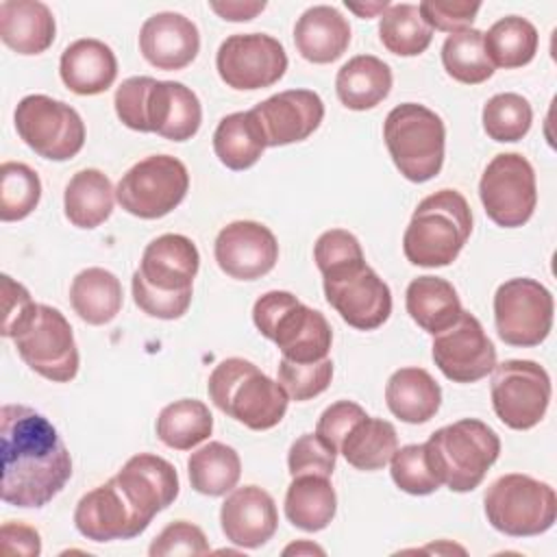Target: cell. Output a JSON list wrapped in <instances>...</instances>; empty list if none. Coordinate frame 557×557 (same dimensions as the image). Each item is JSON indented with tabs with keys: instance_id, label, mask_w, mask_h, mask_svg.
<instances>
[{
	"instance_id": "6da1fadb",
	"label": "cell",
	"mask_w": 557,
	"mask_h": 557,
	"mask_svg": "<svg viewBox=\"0 0 557 557\" xmlns=\"http://www.w3.org/2000/svg\"><path fill=\"white\" fill-rule=\"evenodd\" d=\"M2 483L7 505L37 509L48 505L72 476V457L52 422L26 405L0 409Z\"/></svg>"
},
{
	"instance_id": "7a4b0ae2",
	"label": "cell",
	"mask_w": 557,
	"mask_h": 557,
	"mask_svg": "<svg viewBox=\"0 0 557 557\" xmlns=\"http://www.w3.org/2000/svg\"><path fill=\"white\" fill-rule=\"evenodd\" d=\"M200 268L196 244L178 233L154 237L133 272L135 305L150 318L176 320L191 305V283Z\"/></svg>"
},
{
	"instance_id": "3957f363",
	"label": "cell",
	"mask_w": 557,
	"mask_h": 557,
	"mask_svg": "<svg viewBox=\"0 0 557 557\" xmlns=\"http://www.w3.org/2000/svg\"><path fill=\"white\" fill-rule=\"evenodd\" d=\"M472 233V211L457 189L422 198L405 228L403 252L420 268L450 265Z\"/></svg>"
},
{
	"instance_id": "277c9868",
	"label": "cell",
	"mask_w": 557,
	"mask_h": 557,
	"mask_svg": "<svg viewBox=\"0 0 557 557\" xmlns=\"http://www.w3.org/2000/svg\"><path fill=\"white\" fill-rule=\"evenodd\" d=\"M207 392L222 413L252 431L276 426L289 403L278 381H272L252 361L242 357L220 361L209 374Z\"/></svg>"
},
{
	"instance_id": "5b68a950",
	"label": "cell",
	"mask_w": 557,
	"mask_h": 557,
	"mask_svg": "<svg viewBox=\"0 0 557 557\" xmlns=\"http://www.w3.org/2000/svg\"><path fill=\"white\" fill-rule=\"evenodd\" d=\"M431 472L450 492H472L500 455V440L492 426L463 418L431 433L424 444Z\"/></svg>"
},
{
	"instance_id": "8992f818",
	"label": "cell",
	"mask_w": 557,
	"mask_h": 557,
	"mask_svg": "<svg viewBox=\"0 0 557 557\" xmlns=\"http://www.w3.org/2000/svg\"><path fill=\"white\" fill-rule=\"evenodd\" d=\"M252 322L289 361L313 363L329 357L333 342L329 320L292 292L272 289L259 296L252 307Z\"/></svg>"
},
{
	"instance_id": "52a82bcc",
	"label": "cell",
	"mask_w": 557,
	"mask_h": 557,
	"mask_svg": "<svg viewBox=\"0 0 557 557\" xmlns=\"http://www.w3.org/2000/svg\"><path fill=\"white\" fill-rule=\"evenodd\" d=\"M383 139L398 172L411 183H426L444 165L446 128L424 104L403 102L383 122Z\"/></svg>"
},
{
	"instance_id": "ba28073f",
	"label": "cell",
	"mask_w": 557,
	"mask_h": 557,
	"mask_svg": "<svg viewBox=\"0 0 557 557\" xmlns=\"http://www.w3.org/2000/svg\"><path fill=\"white\" fill-rule=\"evenodd\" d=\"M487 522L509 537L546 533L557 520L555 490L529 474H503L483 496Z\"/></svg>"
},
{
	"instance_id": "9c48e42d",
	"label": "cell",
	"mask_w": 557,
	"mask_h": 557,
	"mask_svg": "<svg viewBox=\"0 0 557 557\" xmlns=\"http://www.w3.org/2000/svg\"><path fill=\"white\" fill-rule=\"evenodd\" d=\"M17 355L39 376L67 383L78 372V348L65 315L50 305H35L13 335Z\"/></svg>"
},
{
	"instance_id": "30bf717a",
	"label": "cell",
	"mask_w": 557,
	"mask_h": 557,
	"mask_svg": "<svg viewBox=\"0 0 557 557\" xmlns=\"http://www.w3.org/2000/svg\"><path fill=\"white\" fill-rule=\"evenodd\" d=\"M189 189V174L181 159L152 154L126 170L115 187L120 207L141 220H157L176 209Z\"/></svg>"
},
{
	"instance_id": "8fae6325",
	"label": "cell",
	"mask_w": 557,
	"mask_h": 557,
	"mask_svg": "<svg viewBox=\"0 0 557 557\" xmlns=\"http://www.w3.org/2000/svg\"><path fill=\"white\" fill-rule=\"evenodd\" d=\"M20 139L35 154L67 161L83 150L85 124L74 107L44 94L24 96L13 113Z\"/></svg>"
},
{
	"instance_id": "7c38bea8",
	"label": "cell",
	"mask_w": 557,
	"mask_h": 557,
	"mask_svg": "<svg viewBox=\"0 0 557 557\" xmlns=\"http://www.w3.org/2000/svg\"><path fill=\"white\" fill-rule=\"evenodd\" d=\"M322 274L326 302L357 331L379 329L392 313L387 283L366 263V257L329 268Z\"/></svg>"
},
{
	"instance_id": "4fadbf2b",
	"label": "cell",
	"mask_w": 557,
	"mask_h": 557,
	"mask_svg": "<svg viewBox=\"0 0 557 557\" xmlns=\"http://www.w3.org/2000/svg\"><path fill=\"white\" fill-rule=\"evenodd\" d=\"M479 198L487 218L503 228L527 224L537 205L535 172L520 152L496 154L481 174Z\"/></svg>"
},
{
	"instance_id": "5bb4252c",
	"label": "cell",
	"mask_w": 557,
	"mask_h": 557,
	"mask_svg": "<svg viewBox=\"0 0 557 557\" xmlns=\"http://www.w3.org/2000/svg\"><path fill=\"white\" fill-rule=\"evenodd\" d=\"M553 294L535 278H509L494 294L496 333L509 346L531 348L542 344L553 329Z\"/></svg>"
},
{
	"instance_id": "9a60e30c",
	"label": "cell",
	"mask_w": 557,
	"mask_h": 557,
	"mask_svg": "<svg viewBox=\"0 0 557 557\" xmlns=\"http://www.w3.org/2000/svg\"><path fill=\"white\" fill-rule=\"evenodd\" d=\"M492 407L503 424L527 431L542 422L550 403V376L531 359H507L492 370Z\"/></svg>"
},
{
	"instance_id": "2e32d148",
	"label": "cell",
	"mask_w": 557,
	"mask_h": 557,
	"mask_svg": "<svg viewBox=\"0 0 557 557\" xmlns=\"http://www.w3.org/2000/svg\"><path fill=\"white\" fill-rule=\"evenodd\" d=\"M215 67L226 87L252 91L272 87L283 78L287 54L283 44L272 35L237 33L220 44Z\"/></svg>"
},
{
	"instance_id": "e0dca14e",
	"label": "cell",
	"mask_w": 557,
	"mask_h": 557,
	"mask_svg": "<svg viewBox=\"0 0 557 557\" xmlns=\"http://www.w3.org/2000/svg\"><path fill=\"white\" fill-rule=\"evenodd\" d=\"M431 355L453 383H476L496 366V348L470 311H461L455 324L433 335Z\"/></svg>"
},
{
	"instance_id": "ac0fdd59",
	"label": "cell",
	"mask_w": 557,
	"mask_h": 557,
	"mask_svg": "<svg viewBox=\"0 0 557 557\" xmlns=\"http://www.w3.org/2000/svg\"><path fill=\"white\" fill-rule=\"evenodd\" d=\"M74 524L91 542H113L141 535L150 522L128 503L111 476L107 483L81 496L74 509Z\"/></svg>"
},
{
	"instance_id": "d6986e66",
	"label": "cell",
	"mask_w": 557,
	"mask_h": 557,
	"mask_svg": "<svg viewBox=\"0 0 557 557\" xmlns=\"http://www.w3.org/2000/svg\"><path fill=\"white\" fill-rule=\"evenodd\" d=\"M213 255L226 276L237 281H255L265 276L276 265L278 242L265 224L235 220L218 233Z\"/></svg>"
},
{
	"instance_id": "ffe728a7",
	"label": "cell",
	"mask_w": 557,
	"mask_h": 557,
	"mask_svg": "<svg viewBox=\"0 0 557 557\" xmlns=\"http://www.w3.org/2000/svg\"><path fill=\"white\" fill-rule=\"evenodd\" d=\"M259 120L268 146L307 139L324 120V102L311 89H285L250 109Z\"/></svg>"
},
{
	"instance_id": "44dd1931",
	"label": "cell",
	"mask_w": 557,
	"mask_h": 557,
	"mask_svg": "<svg viewBox=\"0 0 557 557\" xmlns=\"http://www.w3.org/2000/svg\"><path fill=\"white\" fill-rule=\"evenodd\" d=\"M202 122L198 96L178 81H150L144 100V133L172 141L191 139Z\"/></svg>"
},
{
	"instance_id": "7402d4cb",
	"label": "cell",
	"mask_w": 557,
	"mask_h": 557,
	"mask_svg": "<svg viewBox=\"0 0 557 557\" xmlns=\"http://www.w3.org/2000/svg\"><path fill=\"white\" fill-rule=\"evenodd\" d=\"M113 479L148 522L176 500L181 487L176 468L152 453L133 455Z\"/></svg>"
},
{
	"instance_id": "603a6c76",
	"label": "cell",
	"mask_w": 557,
	"mask_h": 557,
	"mask_svg": "<svg viewBox=\"0 0 557 557\" xmlns=\"http://www.w3.org/2000/svg\"><path fill=\"white\" fill-rule=\"evenodd\" d=\"M222 533L242 548L263 546L278 527L274 498L259 485L233 487L220 509Z\"/></svg>"
},
{
	"instance_id": "cb8c5ba5",
	"label": "cell",
	"mask_w": 557,
	"mask_h": 557,
	"mask_svg": "<svg viewBox=\"0 0 557 557\" xmlns=\"http://www.w3.org/2000/svg\"><path fill=\"white\" fill-rule=\"evenodd\" d=\"M200 50V33L183 13L161 11L139 28V52L157 70H183Z\"/></svg>"
},
{
	"instance_id": "d4e9b609",
	"label": "cell",
	"mask_w": 557,
	"mask_h": 557,
	"mask_svg": "<svg viewBox=\"0 0 557 557\" xmlns=\"http://www.w3.org/2000/svg\"><path fill=\"white\" fill-rule=\"evenodd\" d=\"M59 74L70 91L78 96H98L115 83L117 59L100 39H76L63 50Z\"/></svg>"
},
{
	"instance_id": "484cf974",
	"label": "cell",
	"mask_w": 557,
	"mask_h": 557,
	"mask_svg": "<svg viewBox=\"0 0 557 557\" xmlns=\"http://www.w3.org/2000/svg\"><path fill=\"white\" fill-rule=\"evenodd\" d=\"M294 44L309 63H333L350 44L348 20L331 4L309 7L294 26Z\"/></svg>"
},
{
	"instance_id": "4316f807",
	"label": "cell",
	"mask_w": 557,
	"mask_h": 557,
	"mask_svg": "<svg viewBox=\"0 0 557 557\" xmlns=\"http://www.w3.org/2000/svg\"><path fill=\"white\" fill-rule=\"evenodd\" d=\"M57 35V22L48 4L39 0L0 2V39L17 54L46 52Z\"/></svg>"
},
{
	"instance_id": "83f0119b",
	"label": "cell",
	"mask_w": 557,
	"mask_h": 557,
	"mask_svg": "<svg viewBox=\"0 0 557 557\" xmlns=\"http://www.w3.org/2000/svg\"><path fill=\"white\" fill-rule=\"evenodd\" d=\"M385 403L398 420L422 424L437 413L442 387L424 368H400L387 379Z\"/></svg>"
},
{
	"instance_id": "f1b7e54d",
	"label": "cell",
	"mask_w": 557,
	"mask_h": 557,
	"mask_svg": "<svg viewBox=\"0 0 557 557\" xmlns=\"http://www.w3.org/2000/svg\"><path fill=\"white\" fill-rule=\"evenodd\" d=\"M335 91L346 109H374L392 91V70L374 54H357L337 70Z\"/></svg>"
},
{
	"instance_id": "f546056e",
	"label": "cell",
	"mask_w": 557,
	"mask_h": 557,
	"mask_svg": "<svg viewBox=\"0 0 557 557\" xmlns=\"http://www.w3.org/2000/svg\"><path fill=\"white\" fill-rule=\"evenodd\" d=\"M405 307L411 320L431 335L455 324L463 311L453 283L431 274L418 276L407 285Z\"/></svg>"
},
{
	"instance_id": "4dcf8cb0",
	"label": "cell",
	"mask_w": 557,
	"mask_h": 557,
	"mask_svg": "<svg viewBox=\"0 0 557 557\" xmlns=\"http://www.w3.org/2000/svg\"><path fill=\"white\" fill-rule=\"evenodd\" d=\"M337 511V496L331 476L296 474L285 492L287 520L309 533L322 531L331 524Z\"/></svg>"
},
{
	"instance_id": "1f68e13d",
	"label": "cell",
	"mask_w": 557,
	"mask_h": 557,
	"mask_svg": "<svg viewBox=\"0 0 557 557\" xmlns=\"http://www.w3.org/2000/svg\"><path fill=\"white\" fill-rule=\"evenodd\" d=\"M115 189L111 185V178L96 168L78 170L65 185V218L78 228L100 226L111 215Z\"/></svg>"
},
{
	"instance_id": "d6a6232c",
	"label": "cell",
	"mask_w": 557,
	"mask_h": 557,
	"mask_svg": "<svg viewBox=\"0 0 557 557\" xmlns=\"http://www.w3.org/2000/svg\"><path fill=\"white\" fill-rule=\"evenodd\" d=\"M70 302L83 322L94 326L107 324L122 309V283L104 268H87L72 278Z\"/></svg>"
},
{
	"instance_id": "836d02e7",
	"label": "cell",
	"mask_w": 557,
	"mask_h": 557,
	"mask_svg": "<svg viewBox=\"0 0 557 557\" xmlns=\"http://www.w3.org/2000/svg\"><path fill=\"white\" fill-rule=\"evenodd\" d=\"M268 148L263 128L252 111H235L220 120L213 133V150L222 165L242 172L252 168Z\"/></svg>"
},
{
	"instance_id": "e575fe53",
	"label": "cell",
	"mask_w": 557,
	"mask_h": 557,
	"mask_svg": "<svg viewBox=\"0 0 557 557\" xmlns=\"http://www.w3.org/2000/svg\"><path fill=\"white\" fill-rule=\"evenodd\" d=\"M396 448L398 435L394 424L383 418L366 416L352 424L337 453H342L352 468L374 472L389 463Z\"/></svg>"
},
{
	"instance_id": "d590c367",
	"label": "cell",
	"mask_w": 557,
	"mask_h": 557,
	"mask_svg": "<svg viewBox=\"0 0 557 557\" xmlns=\"http://www.w3.org/2000/svg\"><path fill=\"white\" fill-rule=\"evenodd\" d=\"M537 28L520 15L500 17L487 28V33H483V46L490 63L505 70L531 63L537 52Z\"/></svg>"
},
{
	"instance_id": "8d00e7d4",
	"label": "cell",
	"mask_w": 557,
	"mask_h": 557,
	"mask_svg": "<svg viewBox=\"0 0 557 557\" xmlns=\"http://www.w3.org/2000/svg\"><path fill=\"white\" fill-rule=\"evenodd\" d=\"M189 483L198 494L222 496L231 492L242 474V461L233 446L209 442L187 459Z\"/></svg>"
},
{
	"instance_id": "74e56055",
	"label": "cell",
	"mask_w": 557,
	"mask_h": 557,
	"mask_svg": "<svg viewBox=\"0 0 557 557\" xmlns=\"http://www.w3.org/2000/svg\"><path fill=\"white\" fill-rule=\"evenodd\" d=\"M213 431V416L202 400L181 398L165 405L157 418L159 440L174 450H189Z\"/></svg>"
},
{
	"instance_id": "f35d334b",
	"label": "cell",
	"mask_w": 557,
	"mask_h": 557,
	"mask_svg": "<svg viewBox=\"0 0 557 557\" xmlns=\"http://www.w3.org/2000/svg\"><path fill=\"white\" fill-rule=\"evenodd\" d=\"M381 44L398 57H418L422 54L431 39L433 28L422 20L418 4H389L379 22Z\"/></svg>"
},
{
	"instance_id": "ab89813d",
	"label": "cell",
	"mask_w": 557,
	"mask_h": 557,
	"mask_svg": "<svg viewBox=\"0 0 557 557\" xmlns=\"http://www.w3.org/2000/svg\"><path fill=\"white\" fill-rule=\"evenodd\" d=\"M442 65L450 78L463 85L485 83L494 74V65L485 54L483 33L476 28H466L444 39Z\"/></svg>"
},
{
	"instance_id": "60d3db41",
	"label": "cell",
	"mask_w": 557,
	"mask_h": 557,
	"mask_svg": "<svg viewBox=\"0 0 557 557\" xmlns=\"http://www.w3.org/2000/svg\"><path fill=\"white\" fill-rule=\"evenodd\" d=\"M41 198L39 174L20 161L0 165V220L17 222L35 211Z\"/></svg>"
},
{
	"instance_id": "b9f144b4",
	"label": "cell",
	"mask_w": 557,
	"mask_h": 557,
	"mask_svg": "<svg viewBox=\"0 0 557 557\" xmlns=\"http://www.w3.org/2000/svg\"><path fill=\"white\" fill-rule=\"evenodd\" d=\"M483 131L494 141H520L533 122V109L527 98L513 91L492 96L481 113Z\"/></svg>"
},
{
	"instance_id": "7bdbcfd3",
	"label": "cell",
	"mask_w": 557,
	"mask_h": 557,
	"mask_svg": "<svg viewBox=\"0 0 557 557\" xmlns=\"http://www.w3.org/2000/svg\"><path fill=\"white\" fill-rule=\"evenodd\" d=\"M333 379V363L331 359L313 361V363H296L285 357L278 361V383L287 392L292 400H311L320 396Z\"/></svg>"
},
{
	"instance_id": "ee69618b",
	"label": "cell",
	"mask_w": 557,
	"mask_h": 557,
	"mask_svg": "<svg viewBox=\"0 0 557 557\" xmlns=\"http://www.w3.org/2000/svg\"><path fill=\"white\" fill-rule=\"evenodd\" d=\"M389 463L392 481L407 494L426 496L440 487V481L435 479L426 463L424 444H407L403 448H396Z\"/></svg>"
},
{
	"instance_id": "f6af8a7d",
	"label": "cell",
	"mask_w": 557,
	"mask_h": 557,
	"mask_svg": "<svg viewBox=\"0 0 557 557\" xmlns=\"http://www.w3.org/2000/svg\"><path fill=\"white\" fill-rule=\"evenodd\" d=\"M337 450L322 440L318 433L300 435L287 453V468L289 474H322L331 476L335 470Z\"/></svg>"
},
{
	"instance_id": "bcb514c9",
	"label": "cell",
	"mask_w": 557,
	"mask_h": 557,
	"mask_svg": "<svg viewBox=\"0 0 557 557\" xmlns=\"http://www.w3.org/2000/svg\"><path fill=\"white\" fill-rule=\"evenodd\" d=\"M209 542L207 535L202 533L200 527L187 522V520H176L170 522L150 544L148 555L150 557H170V555H207Z\"/></svg>"
},
{
	"instance_id": "7dc6e473",
	"label": "cell",
	"mask_w": 557,
	"mask_h": 557,
	"mask_svg": "<svg viewBox=\"0 0 557 557\" xmlns=\"http://www.w3.org/2000/svg\"><path fill=\"white\" fill-rule=\"evenodd\" d=\"M481 9V2H463V0H450V2H440V0H424L418 4V11L422 20L442 33H459L470 28L474 22L476 13Z\"/></svg>"
},
{
	"instance_id": "c3c4849f",
	"label": "cell",
	"mask_w": 557,
	"mask_h": 557,
	"mask_svg": "<svg viewBox=\"0 0 557 557\" xmlns=\"http://www.w3.org/2000/svg\"><path fill=\"white\" fill-rule=\"evenodd\" d=\"M361 257H363V250H361L359 239L344 228L324 231L313 246V259H315V265L320 272L342 265V263H348V261H355V259H361Z\"/></svg>"
},
{
	"instance_id": "681fc988",
	"label": "cell",
	"mask_w": 557,
	"mask_h": 557,
	"mask_svg": "<svg viewBox=\"0 0 557 557\" xmlns=\"http://www.w3.org/2000/svg\"><path fill=\"white\" fill-rule=\"evenodd\" d=\"M366 416L368 413L357 403H352V400H337V403L329 405L322 411V416H320V420L315 424V433L322 440H326L337 450L342 440L346 437V433L352 429V424L359 422Z\"/></svg>"
},
{
	"instance_id": "f907efd6",
	"label": "cell",
	"mask_w": 557,
	"mask_h": 557,
	"mask_svg": "<svg viewBox=\"0 0 557 557\" xmlns=\"http://www.w3.org/2000/svg\"><path fill=\"white\" fill-rule=\"evenodd\" d=\"M37 302H33L28 289L13 281L9 274H2V309H4V320H2V335L11 337L20 329V324L30 315Z\"/></svg>"
},
{
	"instance_id": "816d5d0a",
	"label": "cell",
	"mask_w": 557,
	"mask_h": 557,
	"mask_svg": "<svg viewBox=\"0 0 557 557\" xmlns=\"http://www.w3.org/2000/svg\"><path fill=\"white\" fill-rule=\"evenodd\" d=\"M2 537V550L7 555H26V557H37L41 553V537L37 529L22 524V522H4L0 529Z\"/></svg>"
},
{
	"instance_id": "f5cc1de1",
	"label": "cell",
	"mask_w": 557,
	"mask_h": 557,
	"mask_svg": "<svg viewBox=\"0 0 557 557\" xmlns=\"http://www.w3.org/2000/svg\"><path fill=\"white\" fill-rule=\"evenodd\" d=\"M209 7L228 22H248L257 13L265 9V2H250V0H226V2H209Z\"/></svg>"
},
{
	"instance_id": "db71d44e",
	"label": "cell",
	"mask_w": 557,
	"mask_h": 557,
	"mask_svg": "<svg viewBox=\"0 0 557 557\" xmlns=\"http://www.w3.org/2000/svg\"><path fill=\"white\" fill-rule=\"evenodd\" d=\"M346 7L350 9V11H355L359 17H374L376 13H385L387 11V7H389V2L387 0H383V2H368V4H357V2H348L346 0Z\"/></svg>"
},
{
	"instance_id": "11a10c76",
	"label": "cell",
	"mask_w": 557,
	"mask_h": 557,
	"mask_svg": "<svg viewBox=\"0 0 557 557\" xmlns=\"http://www.w3.org/2000/svg\"><path fill=\"white\" fill-rule=\"evenodd\" d=\"M302 550H309V553H324L322 548H318V546H311V544H294V546H287L285 548V555H289V553H302Z\"/></svg>"
}]
</instances>
